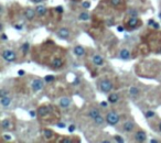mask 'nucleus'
Here are the masks:
<instances>
[{
	"label": "nucleus",
	"instance_id": "58836bf2",
	"mask_svg": "<svg viewBox=\"0 0 161 143\" xmlns=\"http://www.w3.org/2000/svg\"><path fill=\"white\" fill-rule=\"evenodd\" d=\"M44 0H31V2H33V3H36V5H39V3H41L43 2Z\"/></svg>",
	"mask_w": 161,
	"mask_h": 143
},
{
	"label": "nucleus",
	"instance_id": "72a5a7b5",
	"mask_svg": "<svg viewBox=\"0 0 161 143\" xmlns=\"http://www.w3.org/2000/svg\"><path fill=\"white\" fill-rule=\"evenodd\" d=\"M55 11H57V14H62L63 13V7L62 6H57L55 8Z\"/></svg>",
	"mask_w": 161,
	"mask_h": 143
},
{
	"label": "nucleus",
	"instance_id": "2f4dec72",
	"mask_svg": "<svg viewBox=\"0 0 161 143\" xmlns=\"http://www.w3.org/2000/svg\"><path fill=\"white\" fill-rule=\"evenodd\" d=\"M154 130H157L158 132H160L161 133V119H159L158 121H157V123H156V127H154Z\"/></svg>",
	"mask_w": 161,
	"mask_h": 143
},
{
	"label": "nucleus",
	"instance_id": "412c9836",
	"mask_svg": "<svg viewBox=\"0 0 161 143\" xmlns=\"http://www.w3.org/2000/svg\"><path fill=\"white\" fill-rule=\"evenodd\" d=\"M11 102H12V99H11V97H9V96L0 97V105H1V107H3V108L9 107V106L11 105Z\"/></svg>",
	"mask_w": 161,
	"mask_h": 143
},
{
	"label": "nucleus",
	"instance_id": "bb28decb",
	"mask_svg": "<svg viewBox=\"0 0 161 143\" xmlns=\"http://www.w3.org/2000/svg\"><path fill=\"white\" fill-rule=\"evenodd\" d=\"M145 117L147 118L148 120H151L152 118L156 117V112L154 110H147V111H145Z\"/></svg>",
	"mask_w": 161,
	"mask_h": 143
},
{
	"label": "nucleus",
	"instance_id": "9d476101",
	"mask_svg": "<svg viewBox=\"0 0 161 143\" xmlns=\"http://www.w3.org/2000/svg\"><path fill=\"white\" fill-rule=\"evenodd\" d=\"M56 35L59 36L62 40H70L71 36V30L66 27H61L60 29H57L56 31Z\"/></svg>",
	"mask_w": 161,
	"mask_h": 143
},
{
	"label": "nucleus",
	"instance_id": "6ab92c4d",
	"mask_svg": "<svg viewBox=\"0 0 161 143\" xmlns=\"http://www.w3.org/2000/svg\"><path fill=\"white\" fill-rule=\"evenodd\" d=\"M119 57H120V59L129 61L131 58V53H130V51L128 50V49L124 47V49H121L120 52H119Z\"/></svg>",
	"mask_w": 161,
	"mask_h": 143
},
{
	"label": "nucleus",
	"instance_id": "c9c22d12",
	"mask_svg": "<svg viewBox=\"0 0 161 143\" xmlns=\"http://www.w3.org/2000/svg\"><path fill=\"white\" fill-rule=\"evenodd\" d=\"M0 37H1V40H2V41H7V40H8L7 35H6L3 32H1V36H0Z\"/></svg>",
	"mask_w": 161,
	"mask_h": 143
},
{
	"label": "nucleus",
	"instance_id": "f03ea898",
	"mask_svg": "<svg viewBox=\"0 0 161 143\" xmlns=\"http://www.w3.org/2000/svg\"><path fill=\"white\" fill-rule=\"evenodd\" d=\"M123 24L125 27V30L133 31V30H136V29L142 27V20H140L138 17H129L128 15V18L124 21Z\"/></svg>",
	"mask_w": 161,
	"mask_h": 143
},
{
	"label": "nucleus",
	"instance_id": "a19ab883",
	"mask_svg": "<svg viewBox=\"0 0 161 143\" xmlns=\"http://www.w3.org/2000/svg\"><path fill=\"white\" fill-rule=\"evenodd\" d=\"M158 17H159V19L161 20V10L159 11V13H158Z\"/></svg>",
	"mask_w": 161,
	"mask_h": 143
},
{
	"label": "nucleus",
	"instance_id": "4be33fe9",
	"mask_svg": "<svg viewBox=\"0 0 161 143\" xmlns=\"http://www.w3.org/2000/svg\"><path fill=\"white\" fill-rule=\"evenodd\" d=\"M72 104V100L69 98V97H62L61 99L59 100V105L61 108H67L71 106Z\"/></svg>",
	"mask_w": 161,
	"mask_h": 143
},
{
	"label": "nucleus",
	"instance_id": "6e6552de",
	"mask_svg": "<svg viewBox=\"0 0 161 143\" xmlns=\"http://www.w3.org/2000/svg\"><path fill=\"white\" fill-rule=\"evenodd\" d=\"M138 128V126H137V123L133 121V120H126V121L123 123V126H121V128L120 130L124 132V133H133Z\"/></svg>",
	"mask_w": 161,
	"mask_h": 143
},
{
	"label": "nucleus",
	"instance_id": "cd10ccee",
	"mask_svg": "<svg viewBox=\"0 0 161 143\" xmlns=\"http://www.w3.org/2000/svg\"><path fill=\"white\" fill-rule=\"evenodd\" d=\"M10 94V90L8 89L7 87H2L0 89V97H5V96H9Z\"/></svg>",
	"mask_w": 161,
	"mask_h": 143
},
{
	"label": "nucleus",
	"instance_id": "f8f14e48",
	"mask_svg": "<svg viewBox=\"0 0 161 143\" xmlns=\"http://www.w3.org/2000/svg\"><path fill=\"white\" fill-rule=\"evenodd\" d=\"M1 129L2 131H12L14 130V123L10 118H6L1 121Z\"/></svg>",
	"mask_w": 161,
	"mask_h": 143
},
{
	"label": "nucleus",
	"instance_id": "b1692460",
	"mask_svg": "<svg viewBox=\"0 0 161 143\" xmlns=\"http://www.w3.org/2000/svg\"><path fill=\"white\" fill-rule=\"evenodd\" d=\"M129 95H130L131 97H137V96H139L140 95L139 87H137V86H131V87L129 88Z\"/></svg>",
	"mask_w": 161,
	"mask_h": 143
},
{
	"label": "nucleus",
	"instance_id": "a211bd4d",
	"mask_svg": "<svg viewBox=\"0 0 161 143\" xmlns=\"http://www.w3.org/2000/svg\"><path fill=\"white\" fill-rule=\"evenodd\" d=\"M107 100H108V102L110 105H116V104H118L119 100H120V96H119L118 93H109Z\"/></svg>",
	"mask_w": 161,
	"mask_h": 143
},
{
	"label": "nucleus",
	"instance_id": "20e7f679",
	"mask_svg": "<svg viewBox=\"0 0 161 143\" xmlns=\"http://www.w3.org/2000/svg\"><path fill=\"white\" fill-rule=\"evenodd\" d=\"M106 5L115 9L118 12H124L126 10V0H104Z\"/></svg>",
	"mask_w": 161,
	"mask_h": 143
},
{
	"label": "nucleus",
	"instance_id": "39448f33",
	"mask_svg": "<svg viewBox=\"0 0 161 143\" xmlns=\"http://www.w3.org/2000/svg\"><path fill=\"white\" fill-rule=\"evenodd\" d=\"M105 119H106V122L109 124V126H112V127H115V126H117L119 122H120V116L117 111H115V110H109L105 116Z\"/></svg>",
	"mask_w": 161,
	"mask_h": 143
},
{
	"label": "nucleus",
	"instance_id": "473e14b6",
	"mask_svg": "<svg viewBox=\"0 0 161 143\" xmlns=\"http://www.w3.org/2000/svg\"><path fill=\"white\" fill-rule=\"evenodd\" d=\"M10 140H11V136H9V134H3L2 136V141L7 142V141H10Z\"/></svg>",
	"mask_w": 161,
	"mask_h": 143
},
{
	"label": "nucleus",
	"instance_id": "c756f323",
	"mask_svg": "<svg viewBox=\"0 0 161 143\" xmlns=\"http://www.w3.org/2000/svg\"><path fill=\"white\" fill-rule=\"evenodd\" d=\"M91 1H84L83 3H82V8L84 9V10H87V9H90L91 8Z\"/></svg>",
	"mask_w": 161,
	"mask_h": 143
},
{
	"label": "nucleus",
	"instance_id": "393cba45",
	"mask_svg": "<svg viewBox=\"0 0 161 143\" xmlns=\"http://www.w3.org/2000/svg\"><path fill=\"white\" fill-rule=\"evenodd\" d=\"M29 51H30V43L24 42L21 45V47H20V52L22 53V55H23V56H26V55L29 53Z\"/></svg>",
	"mask_w": 161,
	"mask_h": 143
},
{
	"label": "nucleus",
	"instance_id": "0eeeda50",
	"mask_svg": "<svg viewBox=\"0 0 161 143\" xmlns=\"http://www.w3.org/2000/svg\"><path fill=\"white\" fill-rule=\"evenodd\" d=\"M42 138L45 140V141H48V142H52V141H54V142L56 141V142H57V140H59L60 136H57L52 129L43 128L42 129Z\"/></svg>",
	"mask_w": 161,
	"mask_h": 143
},
{
	"label": "nucleus",
	"instance_id": "ea45409f",
	"mask_svg": "<svg viewBox=\"0 0 161 143\" xmlns=\"http://www.w3.org/2000/svg\"><path fill=\"white\" fill-rule=\"evenodd\" d=\"M150 142L151 143H158V142H160V140H158V139H151V140H150Z\"/></svg>",
	"mask_w": 161,
	"mask_h": 143
},
{
	"label": "nucleus",
	"instance_id": "e433bc0d",
	"mask_svg": "<svg viewBox=\"0 0 161 143\" xmlns=\"http://www.w3.org/2000/svg\"><path fill=\"white\" fill-rule=\"evenodd\" d=\"M56 126H57V127H60V128H65V127H66V126H65V123H63V122H57V123H56Z\"/></svg>",
	"mask_w": 161,
	"mask_h": 143
},
{
	"label": "nucleus",
	"instance_id": "f257e3e1",
	"mask_svg": "<svg viewBox=\"0 0 161 143\" xmlns=\"http://www.w3.org/2000/svg\"><path fill=\"white\" fill-rule=\"evenodd\" d=\"M146 32L147 33L142 36L145 40L143 42L147 43L151 52L156 54L161 53V31H158L157 29H150Z\"/></svg>",
	"mask_w": 161,
	"mask_h": 143
},
{
	"label": "nucleus",
	"instance_id": "5701e85b",
	"mask_svg": "<svg viewBox=\"0 0 161 143\" xmlns=\"http://www.w3.org/2000/svg\"><path fill=\"white\" fill-rule=\"evenodd\" d=\"M105 122H106L105 117H103L102 114H99V116L95 117V118L93 119V123H94L96 127H102V126H103Z\"/></svg>",
	"mask_w": 161,
	"mask_h": 143
},
{
	"label": "nucleus",
	"instance_id": "4c0bfd02",
	"mask_svg": "<svg viewBox=\"0 0 161 143\" xmlns=\"http://www.w3.org/2000/svg\"><path fill=\"white\" fill-rule=\"evenodd\" d=\"M69 131H70V132H74V131H75V126H74V124L70 126V127H69Z\"/></svg>",
	"mask_w": 161,
	"mask_h": 143
},
{
	"label": "nucleus",
	"instance_id": "423d86ee",
	"mask_svg": "<svg viewBox=\"0 0 161 143\" xmlns=\"http://www.w3.org/2000/svg\"><path fill=\"white\" fill-rule=\"evenodd\" d=\"M114 88V83L109 78H104L99 80L98 83V89L103 94H109Z\"/></svg>",
	"mask_w": 161,
	"mask_h": 143
},
{
	"label": "nucleus",
	"instance_id": "7c9ffc66",
	"mask_svg": "<svg viewBox=\"0 0 161 143\" xmlns=\"http://www.w3.org/2000/svg\"><path fill=\"white\" fill-rule=\"evenodd\" d=\"M54 79H55V77H54L53 75H48V76H45L44 80H45L46 83H51V82H53Z\"/></svg>",
	"mask_w": 161,
	"mask_h": 143
},
{
	"label": "nucleus",
	"instance_id": "c85d7f7f",
	"mask_svg": "<svg viewBox=\"0 0 161 143\" xmlns=\"http://www.w3.org/2000/svg\"><path fill=\"white\" fill-rule=\"evenodd\" d=\"M112 138H114V141H116V142H119V143L125 142V139H124V138H123L121 136H118V134H116V136H114Z\"/></svg>",
	"mask_w": 161,
	"mask_h": 143
},
{
	"label": "nucleus",
	"instance_id": "f704fd0d",
	"mask_svg": "<svg viewBox=\"0 0 161 143\" xmlns=\"http://www.w3.org/2000/svg\"><path fill=\"white\" fill-rule=\"evenodd\" d=\"M108 104H109V102H108V100H107V101H102V102H100V107L102 108H107V106H108Z\"/></svg>",
	"mask_w": 161,
	"mask_h": 143
},
{
	"label": "nucleus",
	"instance_id": "9b49d317",
	"mask_svg": "<svg viewBox=\"0 0 161 143\" xmlns=\"http://www.w3.org/2000/svg\"><path fill=\"white\" fill-rule=\"evenodd\" d=\"M23 17H24V19L28 20V21H33L35 19V17H36L35 9L31 7L26 8V9L23 10Z\"/></svg>",
	"mask_w": 161,
	"mask_h": 143
},
{
	"label": "nucleus",
	"instance_id": "dca6fc26",
	"mask_svg": "<svg viewBox=\"0 0 161 143\" xmlns=\"http://www.w3.org/2000/svg\"><path fill=\"white\" fill-rule=\"evenodd\" d=\"M92 62H93V64L95 65V66H103V65L105 64V59H104V57L102 56V55H99L97 53H95L93 56H92Z\"/></svg>",
	"mask_w": 161,
	"mask_h": 143
},
{
	"label": "nucleus",
	"instance_id": "aec40b11",
	"mask_svg": "<svg viewBox=\"0 0 161 143\" xmlns=\"http://www.w3.org/2000/svg\"><path fill=\"white\" fill-rule=\"evenodd\" d=\"M73 53L77 57H83L85 55V53H86V50H85L84 46H82V45H75L73 47Z\"/></svg>",
	"mask_w": 161,
	"mask_h": 143
},
{
	"label": "nucleus",
	"instance_id": "f3484780",
	"mask_svg": "<svg viewBox=\"0 0 161 143\" xmlns=\"http://www.w3.org/2000/svg\"><path fill=\"white\" fill-rule=\"evenodd\" d=\"M99 114H102V108L92 107L87 110V112H86V117L94 119L95 117H97V116H99Z\"/></svg>",
	"mask_w": 161,
	"mask_h": 143
},
{
	"label": "nucleus",
	"instance_id": "1a4fd4ad",
	"mask_svg": "<svg viewBox=\"0 0 161 143\" xmlns=\"http://www.w3.org/2000/svg\"><path fill=\"white\" fill-rule=\"evenodd\" d=\"M133 141L139 142V143L146 142V141H147V139H148L146 131H145V130H142V129H140V128H137V130L133 132Z\"/></svg>",
	"mask_w": 161,
	"mask_h": 143
},
{
	"label": "nucleus",
	"instance_id": "4468645a",
	"mask_svg": "<svg viewBox=\"0 0 161 143\" xmlns=\"http://www.w3.org/2000/svg\"><path fill=\"white\" fill-rule=\"evenodd\" d=\"M44 82H45V80H42L41 78H35L34 80L32 82V84H31L32 92H33V93L40 92L43 87H44Z\"/></svg>",
	"mask_w": 161,
	"mask_h": 143
},
{
	"label": "nucleus",
	"instance_id": "79ce46f5",
	"mask_svg": "<svg viewBox=\"0 0 161 143\" xmlns=\"http://www.w3.org/2000/svg\"><path fill=\"white\" fill-rule=\"evenodd\" d=\"M23 74H24V72H23V71H20V72H19V75H23Z\"/></svg>",
	"mask_w": 161,
	"mask_h": 143
},
{
	"label": "nucleus",
	"instance_id": "ddd939ff",
	"mask_svg": "<svg viewBox=\"0 0 161 143\" xmlns=\"http://www.w3.org/2000/svg\"><path fill=\"white\" fill-rule=\"evenodd\" d=\"M35 12H36V17L38 18H43V17H45L46 14H48V11H49V9L46 6H44L42 3H39L38 6H35Z\"/></svg>",
	"mask_w": 161,
	"mask_h": 143
},
{
	"label": "nucleus",
	"instance_id": "a878e982",
	"mask_svg": "<svg viewBox=\"0 0 161 143\" xmlns=\"http://www.w3.org/2000/svg\"><path fill=\"white\" fill-rule=\"evenodd\" d=\"M91 18V15H90V13L88 12H81V13L78 14V19L79 20H83V21H86V20H88Z\"/></svg>",
	"mask_w": 161,
	"mask_h": 143
},
{
	"label": "nucleus",
	"instance_id": "2eb2a0df",
	"mask_svg": "<svg viewBox=\"0 0 161 143\" xmlns=\"http://www.w3.org/2000/svg\"><path fill=\"white\" fill-rule=\"evenodd\" d=\"M57 142H61V143H77V142H81V139L78 136H60Z\"/></svg>",
	"mask_w": 161,
	"mask_h": 143
},
{
	"label": "nucleus",
	"instance_id": "7ed1b4c3",
	"mask_svg": "<svg viewBox=\"0 0 161 143\" xmlns=\"http://www.w3.org/2000/svg\"><path fill=\"white\" fill-rule=\"evenodd\" d=\"M1 57L7 63H14L18 59V55L12 49H3L1 51Z\"/></svg>",
	"mask_w": 161,
	"mask_h": 143
}]
</instances>
